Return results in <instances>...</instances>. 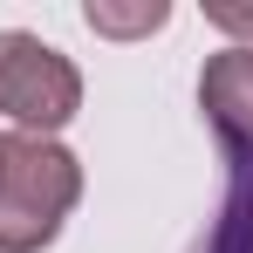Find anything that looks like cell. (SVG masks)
<instances>
[{"mask_svg": "<svg viewBox=\"0 0 253 253\" xmlns=\"http://www.w3.org/2000/svg\"><path fill=\"white\" fill-rule=\"evenodd\" d=\"M165 21H171L165 0H144V7H110V0H89V28H96V35H117V42L151 35V28H165Z\"/></svg>", "mask_w": 253, "mask_h": 253, "instance_id": "5b68a950", "label": "cell"}, {"mask_svg": "<svg viewBox=\"0 0 253 253\" xmlns=\"http://www.w3.org/2000/svg\"><path fill=\"white\" fill-rule=\"evenodd\" d=\"M199 110H206V124L219 130L226 151H247L253 144V48H226V55L206 62Z\"/></svg>", "mask_w": 253, "mask_h": 253, "instance_id": "3957f363", "label": "cell"}, {"mask_svg": "<svg viewBox=\"0 0 253 253\" xmlns=\"http://www.w3.org/2000/svg\"><path fill=\"white\" fill-rule=\"evenodd\" d=\"M83 103V76L62 48H48L28 28L0 35V117H14L21 137H55Z\"/></svg>", "mask_w": 253, "mask_h": 253, "instance_id": "7a4b0ae2", "label": "cell"}, {"mask_svg": "<svg viewBox=\"0 0 253 253\" xmlns=\"http://www.w3.org/2000/svg\"><path fill=\"white\" fill-rule=\"evenodd\" d=\"M206 21L226 35H253V7H206Z\"/></svg>", "mask_w": 253, "mask_h": 253, "instance_id": "8992f818", "label": "cell"}, {"mask_svg": "<svg viewBox=\"0 0 253 253\" xmlns=\"http://www.w3.org/2000/svg\"><path fill=\"white\" fill-rule=\"evenodd\" d=\"M83 199V165L55 137L0 130V253H42Z\"/></svg>", "mask_w": 253, "mask_h": 253, "instance_id": "6da1fadb", "label": "cell"}, {"mask_svg": "<svg viewBox=\"0 0 253 253\" xmlns=\"http://www.w3.org/2000/svg\"><path fill=\"white\" fill-rule=\"evenodd\" d=\"M226 158H233V178H226V206L212 219L206 253H253V144L226 151Z\"/></svg>", "mask_w": 253, "mask_h": 253, "instance_id": "277c9868", "label": "cell"}]
</instances>
